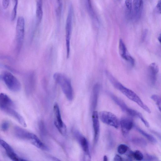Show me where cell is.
I'll return each instance as SVG.
<instances>
[{"mask_svg":"<svg viewBox=\"0 0 161 161\" xmlns=\"http://www.w3.org/2000/svg\"><path fill=\"white\" fill-rule=\"evenodd\" d=\"M107 77L111 83L128 98L136 103L143 109L149 113L151 112L149 108L142 101L140 97L133 91L126 88L116 80L108 71H106Z\"/></svg>","mask_w":161,"mask_h":161,"instance_id":"6da1fadb","label":"cell"},{"mask_svg":"<svg viewBox=\"0 0 161 161\" xmlns=\"http://www.w3.org/2000/svg\"><path fill=\"white\" fill-rule=\"evenodd\" d=\"M53 78L60 86L67 99L72 101L74 97V92L70 80L65 75L59 72L55 73Z\"/></svg>","mask_w":161,"mask_h":161,"instance_id":"7a4b0ae2","label":"cell"},{"mask_svg":"<svg viewBox=\"0 0 161 161\" xmlns=\"http://www.w3.org/2000/svg\"><path fill=\"white\" fill-rule=\"evenodd\" d=\"M73 13V8L72 5H71L68 10L65 24V42L67 58L69 57L70 53V42Z\"/></svg>","mask_w":161,"mask_h":161,"instance_id":"3957f363","label":"cell"},{"mask_svg":"<svg viewBox=\"0 0 161 161\" xmlns=\"http://www.w3.org/2000/svg\"><path fill=\"white\" fill-rule=\"evenodd\" d=\"M3 79L7 87L11 91L17 92L20 90L21 85L20 82L10 72H4L3 75Z\"/></svg>","mask_w":161,"mask_h":161,"instance_id":"277c9868","label":"cell"},{"mask_svg":"<svg viewBox=\"0 0 161 161\" xmlns=\"http://www.w3.org/2000/svg\"><path fill=\"white\" fill-rule=\"evenodd\" d=\"M99 118L102 122L108 125L117 129L119 125V121L116 116L113 113L107 111H102L98 114Z\"/></svg>","mask_w":161,"mask_h":161,"instance_id":"5b68a950","label":"cell"},{"mask_svg":"<svg viewBox=\"0 0 161 161\" xmlns=\"http://www.w3.org/2000/svg\"><path fill=\"white\" fill-rule=\"evenodd\" d=\"M53 111L54 115V124L59 133L62 135L65 136L66 134L67 128L62 120L59 108L57 103H55L54 105Z\"/></svg>","mask_w":161,"mask_h":161,"instance_id":"8992f818","label":"cell"},{"mask_svg":"<svg viewBox=\"0 0 161 161\" xmlns=\"http://www.w3.org/2000/svg\"><path fill=\"white\" fill-rule=\"evenodd\" d=\"M109 95L111 99L121 109V110L130 115L139 118L142 114L139 112L129 108L121 99L111 93Z\"/></svg>","mask_w":161,"mask_h":161,"instance_id":"52a82bcc","label":"cell"},{"mask_svg":"<svg viewBox=\"0 0 161 161\" xmlns=\"http://www.w3.org/2000/svg\"><path fill=\"white\" fill-rule=\"evenodd\" d=\"M25 20L22 17H18L16 26V38L18 46H21L25 36Z\"/></svg>","mask_w":161,"mask_h":161,"instance_id":"ba28073f","label":"cell"},{"mask_svg":"<svg viewBox=\"0 0 161 161\" xmlns=\"http://www.w3.org/2000/svg\"><path fill=\"white\" fill-rule=\"evenodd\" d=\"M75 136L80 144L85 156L89 160L91 159L89 145L86 138L79 131H75L74 133Z\"/></svg>","mask_w":161,"mask_h":161,"instance_id":"9c48e42d","label":"cell"},{"mask_svg":"<svg viewBox=\"0 0 161 161\" xmlns=\"http://www.w3.org/2000/svg\"><path fill=\"white\" fill-rule=\"evenodd\" d=\"M123 135L126 136L134 126L133 119L129 117L122 118L119 121Z\"/></svg>","mask_w":161,"mask_h":161,"instance_id":"30bf717a","label":"cell"},{"mask_svg":"<svg viewBox=\"0 0 161 161\" xmlns=\"http://www.w3.org/2000/svg\"><path fill=\"white\" fill-rule=\"evenodd\" d=\"M92 119L94 133V142L96 144L98 139L100 133V123L97 112L94 110L92 113Z\"/></svg>","mask_w":161,"mask_h":161,"instance_id":"8fae6325","label":"cell"},{"mask_svg":"<svg viewBox=\"0 0 161 161\" xmlns=\"http://www.w3.org/2000/svg\"><path fill=\"white\" fill-rule=\"evenodd\" d=\"M119 53L121 57L129 62L132 65H134V59L128 53L125 45L121 39H120L119 41Z\"/></svg>","mask_w":161,"mask_h":161,"instance_id":"7c38bea8","label":"cell"},{"mask_svg":"<svg viewBox=\"0 0 161 161\" xmlns=\"http://www.w3.org/2000/svg\"><path fill=\"white\" fill-rule=\"evenodd\" d=\"M0 145L5 149L7 156L12 160H22V158L19 157L14 152L12 147L4 141L0 139Z\"/></svg>","mask_w":161,"mask_h":161,"instance_id":"4fadbf2b","label":"cell"},{"mask_svg":"<svg viewBox=\"0 0 161 161\" xmlns=\"http://www.w3.org/2000/svg\"><path fill=\"white\" fill-rule=\"evenodd\" d=\"M148 70L149 81L152 85H153L156 82L157 74L159 71L158 67L156 63H153L149 65Z\"/></svg>","mask_w":161,"mask_h":161,"instance_id":"5bb4252c","label":"cell"},{"mask_svg":"<svg viewBox=\"0 0 161 161\" xmlns=\"http://www.w3.org/2000/svg\"><path fill=\"white\" fill-rule=\"evenodd\" d=\"M14 104L11 99L6 94L0 93V108L3 111L12 108Z\"/></svg>","mask_w":161,"mask_h":161,"instance_id":"9a60e30c","label":"cell"},{"mask_svg":"<svg viewBox=\"0 0 161 161\" xmlns=\"http://www.w3.org/2000/svg\"><path fill=\"white\" fill-rule=\"evenodd\" d=\"M29 140L34 146L41 150H48V148L35 134L31 133Z\"/></svg>","mask_w":161,"mask_h":161,"instance_id":"2e32d148","label":"cell"},{"mask_svg":"<svg viewBox=\"0 0 161 161\" xmlns=\"http://www.w3.org/2000/svg\"><path fill=\"white\" fill-rule=\"evenodd\" d=\"M143 6V0H133V7L134 16L138 20L141 16Z\"/></svg>","mask_w":161,"mask_h":161,"instance_id":"e0dca14e","label":"cell"},{"mask_svg":"<svg viewBox=\"0 0 161 161\" xmlns=\"http://www.w3.org/2000/svg\"><path fill=\"white\" fill-rule=\"evenodd\" d=\"M4 111L16 119L23 126L26 127L27 125L24 118L15 110L10 108L7 109Z\"/></svg>","mask_w":161,"mask_h":161,"instance_id":"ac0fdd59","label":"cell"},{"mask_svg":"<svg viewBox=\"0 0 161 161\" xmlns=\"http://www.w3.org/2000/svg\"><path fill=\"white\" fill-rule=\"evenodd\" d=\"M15 135L18 138L22 139H29L31 132L18 126H16L14 128Z\"/></svg>","mask_w":161,"mask_h":161,"instance_id":"d6986e66","label":"cell"},{"mask_svg":"<svg viewBox=\"0 0 161 161\" xmlns=\"http://www.w3.org/2000/svg\"><path fill=\"white\" fill-rule=\"evenodd\" d=\"M100 90V86L98 84H95L93 86L92 93V104L93 108L97 106L99 93Z\"/></svg>","mask_w":161,"mask_h":161,"instance_id":"ffe728a7","label":"cell"},{"mask_svg":"<svg viewBox=\"0 0 161 161\" xmlns=\"http://www.w3.org/2000/svg\"><path fill=\"white\" fill-rule=\"evenodd\" d=\"M135 128L137 131L146 138L150 142L154 144L157 143V140L151 135L148 133L138 127L135 126Z\"/></svg>","mask_w":161,"mask_h":161,"instance_id":"44dd1931","label":"cell"},{"mask_svg":"<svg viewBox=\"0 0 161 161\" xmlns=\"http://www.w3.org/2000/svg\"><path fill=\"white\" fill-rule=\"evenodd\" d=\"M127 154L128 157L130 159L133 158L136 160L141 161L144 158L143 154L139 150H136L134 152L130 151Z\"/></svg>","mask_w":161,"mask_h":161,"instance_id":"7402d4cb","label":"cell"},{"mask_svg":"<svg viewBox=\"0 0 161 161\" xmlns=\"http://www.w3.org/2000/svg\"><path fill=\"white\" fill-rule=\"evenodd\" d=\"M43 14L42 3L41 0H40L37 2L36 11V16L38 23L41 21Z\"/></svg>","mask_w":161,"mask_h":161,"instance_id":"603a6c76","label":"cell"},{"mask_svg":"<svg viewBox=\"0 0 161 161\" xmlns=\"http://www.w3.org/2000/svg\"><path fill=\"white\" fill-rule=\"evenodd\" d=\"M125 14L126 17L129 18L132 9V0H125Z\"/></svg>","mask_w":161,"mask_h":161,"instance_id":"cb8c5ba5","label":"cell"},{"mask_svg":"<svg viewBox=\"0 0 161 161\" xmlns=\"http://www.w3.org/2000/svg\"><path fill=\"white\" fill-rule=\"evenodd\" d=\"M132 142L136 145L142 147H144L147 145V142L144 139L140 137H135L131 140Z\"/></svg>","mask_w":161,"mask_h":161,"instance_id":"d4e9b609","label":"cell"},{"mask_svg":"<svg viewBox=\"0 0 161 161\" xmlns=\"http://www.w3.org/2000/svg\"><path fill=\"white\" fill-rule=\"evenodd\" d=\"M128 147L125 144H121L117 148L118 152L120 154L122 155L125 153L128 150Z\"/></svg>","mask_w":161,"mask_h":161,"instance_id":"484cf974","label":"cell"},{"mask_svg":"<svg viewBox=\"0 0 161 161\" xmlns=\"http://www.w3.org/2000/svg\"><path fill=\"white\" fill-rule=\"evenodd\" d=\"M151 98L155 102L157 105L159 110L161 111V98L158 95H152Z\"/></svg>","mask_w":161,"mask_h":161,"instance_id":"4316f807","label":"cell"},{"mask_svg":"<svg viewBox=\"0 0 161 161\" xmlns=\"http://www.w3.org/2000/svg\"><path fill=\"white\" fill-rule=\"evenodd\" d=\"M17 6L18 2L15 3L11 14V19L12 21L14 20L16 17Z\"/></svg>","mask_w":161,"mask_h":161,"instance_id":"83f0119b","label":"cell"},{"mask_svg":"<svg viewBox=\"0 0 161 161\" xmlns=\"http://www.w3.org/2000/svg\"><path fill=\"white\" fill-rule=\"evenodd\" d=\"M144 160L145 161H157L158 160V158L156 156L147 154Z\"/></svg>","mask_w":161,"mask_h":161,"instance_id":"f1b7e54d","label":"cell"},{"mask_svg":"<svg viewBox=\"0 0 161 161\" xmlns=\"http://www.w3.org/2000/svg\"><path fill=\"white\" fill-rule=\"evenodd\" d=\"M9 127V123L7 121L3 122L1 125V129L3 131H6L8 130Z\"/></svg>","mask_w":161,"mask_h":161,"instance_id":"f546056e","label":"cell"},{"mask_svg":"<svg viewBox=\"0 0 161 161\" xmlns=\"http://www.w3.org/2000/svg\"><path fill=\"white\" fill-rule=\"evenodd\" d=\"M9 0H2V5L4 9H7L9 5Z\"/></svg>","mask_w":161,"mask_h":161,"instance_id":"4dcf8cb0","label":"cell"},{"mask_svg":"<svg viewBox=\"0 0 161 161\" xmlns=\"http://www.w3.org/2000/svg\"><path fill=\"white\" fill-rule=\"evenodd\" d=\"M156 9L158 13H161V1H159L156 6Z\"/></svg>","mask_w":161,"mask_h":161,"instance_id":"1f68e13d","label":"cell"},{"mask_svg":"<svg viewBox=\"0 0 161 161\" xmlns=\"http://www.w3.org/2000/svg\"><path fill=\"white\" fill-rule=\"evenodd\" d=\"M123 158L118 154L115 156L114 159V161H123Z\"/></svg>","mask_w":161,"mask_h":161,"instance_id":"d6a6232c","label":"cell"},{"mask_svg":"<svg viewBox=\"0 0 161 161\" xmlns=\"http://www.w3.org/2000/svg\"><path fill=\"white\" fill-rule=\"evenodd\" d=\"M87 0L88 4L89 9H90V10L91 11H92V4H91V0Z\"/></svg>","mask_w":161,"mask_h":161,"instance_id":"836d02e7","label":"cell"},{"mask_svg":"<svg viewBox=\"0 0 161 161\" xmlns=\"http://www.w3.org/2000/svg\"><path fill=\"white\" fill-rule=\"evenodd\" d=\"M58 3V8H61L62 5L60 0H57Z\"/></svg>","mask_w":161,"mask_h":161,"instance_id":"e575fe53","label":"cell"},{"mask_svg":"<svg viewBox=\"0 0 161 161\" xmlns=\"http://www.w3.org/2000/svg\"><path fill=\"white\" fill-rule=\"evenodd\" d=\"M108 160V158L106 155H104L103 157V161H107Z\"/></svg>","mask_w":161,"mask_h":161,"instance_id":"d590c367","label":"cell"},{"mask_svg":"<svg viewBox=\"0 0 161 161\" xmlns=\"http://www.w3.org/2000/svg\"><path fill=\"white\" fill-rule=\"evenodd\" d=\"M158 39L159 41L160 42V40H161V35H160L158 37Z\"/></svg>","mask_w":161,"mask_h":161,"instance_id":"8d00e7d4","label":"cell"},{"mask_svg":"<svg viewBox=\"0 0 161 161\" xmlns=\"http://www.w3.org/2000/svg\"><path fill=\"white\" fill-rule=\"evenodd\" d=\"M1 77H1V76L0 75V79L1 78Z\"/></svg>","mask_w":161,"mask_h":161,"instance_id":"74e56055","label":"cell"}]
</instances>
